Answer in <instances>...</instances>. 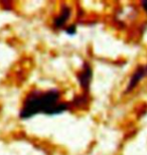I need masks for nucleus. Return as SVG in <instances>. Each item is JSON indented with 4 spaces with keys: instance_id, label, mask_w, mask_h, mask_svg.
Listing matches in <instances>:
<instances>
[{
    "instance_id": "obj_4",
    "label": "nucleus",
    "mask_w": 147,
    "mask_h": 155,
    "mask_svg": "<svg viewBox=\"0 0 147 155\" xmlns=\"http://www.w3.org/2000/svg\"><path fill=\"white\" fill-rule=\"evenodd\" d=\"M91 78H92V72H91L89 67H86L85 70H84L80 75V83H81V85H82V87L87 88V87L89 86Z\"/></svg>"
},
{
    "instance_id": "obj_2",
    "label": "nucleus",
    "mask_w": 147,
    "mask_h": 155,
    "mask_svg": "<svg viewBox=\"0 0 147 155\" xmlns=\"http://www.w3.org/2000/svg\"><path fill=\"white\" fill-rule=\"evenodd\" d=\"M146 76H147V66L139 68V69L137 70L135 73H134V75L132 76V78H131L130 83H129L128 88H127V92H129L132 89L135 88V86L139 83V81H141L143 78L146 77Z\"/></svg>"
},
{
    "instance_id": "obj_1",
    "label": "nucleus",
    "mask_w": 147,
    "mask_h": 155,
    "mask_svg": "<svg viewBox=\"0 0 147 155\" xmlns=\"http://www.w3.org/2000/svg\"><path fill=\"white\" fill-rule=\"evenodd\" d=\"M68 108V104L59 103V92L51 90L46 92L33 91L27 96L20 111L21 119H28L36 114L58 115Z\"/></svg>"
},
{
    "instance_id": "obj_5",
    "label": "nucleus",
    "mask_w": 147,
    "mask_h": 155,
    "mask_svg": "<svg viewBox=\"0 0 147 155\" xmlns=\"http://www.w3.org/2000/svg\"><path fill=\"white\" fill-rule=\"evenodd\" d=\"M142 5H143V7H144V9L146 10V12H147V1H142Z\"/></svg>"
},
{
    "instance_id": "obj_3",
    "label": "nucleus",
    "mask_w": 147,
    "mask_h": 155,
    "mask_svg": "<svg viewBox=\"0 0 147 155\" xmlns=\"http://www.w3.org/2000/svg\"><path fill=\"white\" fill-rule=\"evenodd\" d=\"M70 15H71V9L68 8L67 5H64L61 13L55 18V26L57 27V28H59V27H62V25H65V22H67L68 20V18H70Z\"/></svg>"
}]
</instances>
